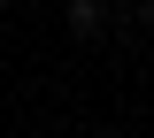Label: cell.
<instances>
[{
	"label": "cell",
	"mask_w": 154,
	"mask_h": 138,
	"mask_svg": "<svg viewBox=\"0 0 154 138\" xmlns=\"http://www.w3.org/2000/svg\"><path fill=\"white\" fill-rule=\"evenodd\" d=\"M69 31L93 39V31H100V0H69Z\"/></svg>",
	"instance_id": "cell-1"
},
{
	"label": "cell",
	"mask_w": 154,
	"mask_h": 138,
	"mask_svg": "<svg viewBox=\"0 0 154 138\" xmlns=\"http://www.w3.org/2000/svg\"><path fill=\"white\" fill-rule=\"evenodd\" d=\"M139 16H146V31H154V0H146V8H139Z\"/></svg>",
	"instance_id": "cell-2"
}]
</instances>
